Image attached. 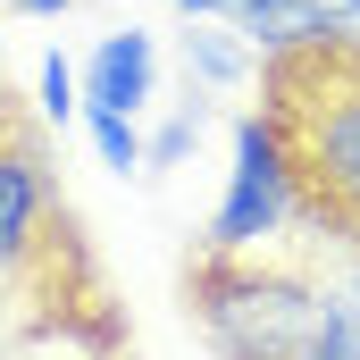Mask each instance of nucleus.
<instances>
[{"label": "nucleus", "instance_id": "obj_8", "mask_svg": "<svg viewBox=\"0 0 360 360\" xmlns=\"http://www.w3.org/2000/svg\"><path fill=\"white\" fill-rule=\"evenodd\" d=\"M184 68H193L201 84H243L252 42H243V34H184Z\"/></svg>", "mask_w": 360, "mask_h": 360}, {"label": "nucleus", "instance_id": "obj_13", "mask_svg": "<svg viewBox=\"0 0 360 360\" xmlns=\"http://www.w3.org/2000/svg\"><path fill=\"white\" fill-rule=\"evenodd\" d=\"M352 310H360V269H352Z\"/></svg>", "mask_w": 360, "mask_h": 360}, {"label": "nucleus", "instance_id": "obj_5", "mask_svg": "<svg viewBox=\"0 0 360 360\" xmlns=\"http://www.w3.org/2000/svg\"><path fill=\"white\" fill-rule=\"evenodd\" d=\"M235 34L260 59H293V51L360 34V8H344V0H260V8H235Z\"/></svg>", "mask_w": 360, "mask_h": 360}, {"label": "nucleus", "instance_id": "obj_9", "mask_svg": "<svg viewBox=\"0 0 360 360\" xmlns=\"http://www.w3.org/2000/svg\"><path fill=\"white\" fill-rule=\"evenodd\" d=\"M34 109H42L51 126H59V117H76V109H84V68H68V59L51 51V59H42V76H34Z\"/></svg>", "mask_w": 360, "mask_h": 360}, {"label": "nucleus", "instance_id": "obj_11", "mask_svg": "<svg viewBox=\"0 0 360 360\" xmlns=\"http://www.w3.org/2000/svg\"><path fill=\"white\" fill-rule=\"evenodd\" d=\"M0 8H17V17H68L76 0H0Z\"/></svg>", "mask_w": 360, "mask_h": 360}, {"label": "nucleus", "instance_id": "obj_1", "mask_svg": "<svg viewBox=\"0 0 360 360\" xmlns=\"http://www.w3.org/2000/svg\"><path fill=\"white\" fill-rule=\"evenodd\" d=\"M269 117L293 151L302 218L360 252V34L269 59Z\"/></svg>", "mask_w": 360, "mask_h": 360}, {"label": "nucleus", "instance_id": "obj_4", "mask_svg": "<svg viewBox=\"0 0 360 360\" xmlns=\"http://www.w3.org/2000/svg\"><path fill=\"white\" fill-rule=\"evenodd\" d=\"M51 235V160L34 143H0V269H25Z\"/></svg>", "mask_w": 360, "mask_h": 360}, {"label": "nucleus", "instance_id": "obj_10", "mask_svg": "<svg viewBox=\"0 0 360 360\" xmlns=\"http://www.w3.org/2000/svg\"><path fill=\"white\" fill-rule=\"evenodd\" d=\"M193 143H201V109H176V117H168V126L151 134V160H143V168H176Z\"/></svg>", "mask_w": 360, "mask_h": 360}, {"label": "nucleus", "instance_id": "obj_15", "mask_svg": "<svg viewBox=\"0 0 360 360\" xmlns=\"http://www.w3.org/2000/svg\"><path fill=\"white\" fill-rule=\"evenodd\" d=\"M344 8H360V0H344Z\"/></svg>", "mask_w": 360, "mask_h": 360}, {"label": "nucleus", "instance_id": "obj_7", "mask_svg": "<svg viewBox=\"0 0 360 360\" xmlns=\"http://www.w3.org/2000/svg\"><path fill=\"white\" fill-rule=\"evenodd\" d=\"M84 134H92V151H101V168H117V176H134V168L151 160V143L134 134L126 109H84Z\"/></svg>", "mask_w": 360, "mask_h": 360}, {"label": "nucleus", "instance_id": "obj_2", "mask_svg": "<svg viewBox=\"0 0 360 360\" xmlns=\"http://www.w3.org/2000/svg\"><path fill=\"white\" fill-rule=\"evenodd\" d=\"M335 293L269 252H210L193 260V319L218 360H302L327 335Z\"/></svg>", "mask_w": 360, "mask_h": 360}, {"label": "nucleus", "instance_id": "obj_14", "mask_svg": "<svg viewBox=\"0 0 360 360\" xmlns=\"http://www.w3.org/2000/svg\"><path fill=\"white\" fill-rule=\"evenodd\" d=\"M0 101H8V92H0ZM0 143H8V117H0Z\"/></svg>", "mask_w": 360, "mask_h": 360}, {"label": "nucleus", "instance_id": "obj_6", "mask_svg": "<svg viewBox=\"0 0 360 360\" xmlns=\"http://www.w3.org/2000/svg\"><path fill=\"white\" fill-rule=\"evenodd\" d=\"M151 84H160V51H151V34H101L84 59V109H143L151 101Z\"/></svg>", "mask_w": 360, "mask_h": 360}, {"label": "nucleus", "instance_id": "obj_12", "mask_svg": "<svg viewBox=\"0 0 360 360\" xmlns=\"http://www.w3.org/2000/svg\"><path fill=\"white\" fill-rule=\"evenodd\" d=\"M184 17H218V8H226V17H235V0H176Z\"/></svg>", "mask_w": 360, "mask_h": 360}, {"label": "nucleus", "instance_id": "obj_3", "mask_svg": "<svg viewBox=\"0 0 360 360\" xmlns=\"http://www.w3.org/2000/svg\"><path fill=\"white\" fill-rule=\"evenodd\" d=\"M302 218V184H293V151L269 109L235 117V168H226V201L210 218V252H269L276 235Z\"/></svg>", "mask_w": 360, "mask_h": 360}]
</instances>
